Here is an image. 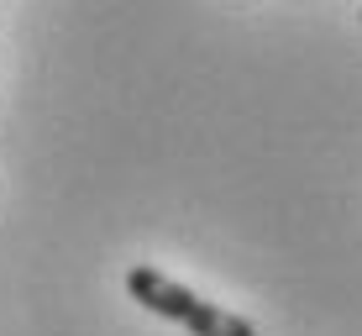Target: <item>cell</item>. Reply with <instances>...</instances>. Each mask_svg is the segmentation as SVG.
Masks as SVG:
<instances>
[{
    "label": "cell",
    "mask_w": 362,
    "mask_h": 336,
    "mask_svg": "<svg viewBox=\"0 0 362 336\" xmlns=\"http://www.w3.org/2000/svg\"><path fill=\"white\" fill-rule=\"evenodd\" d=\"M127 289L142 310H153V315H163V320H179L189 336H252V320L199 300V294H189L184 284H173L168 273H158V268H132Z\"/></svg>",
    "instance_id": "6da1fadb"
}]
</instances>
